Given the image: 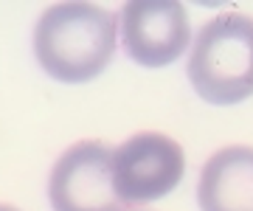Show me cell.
Returning <instances> with one entry per match:
<instances>
[{
	"instance_id": "obj_1",
	"label": "cell",
	"mask_w": 253,
	"mask_h": 211,
	"mask_svg": "<svg viewBox=\"0 0 253 211\" xmlns=\"http://www.w3.org/2000/svg\"><path fill=\"white\" fill-rule=\"evenodd\" d=\"M118 23L96 3H56L34 28V56L51 79L84 84L104 74L116 54Z\"/></svg>"
},
{
	"instance_id": "obj_2",
	"label": "cell",
	"mask_w": 253,
	"mask_h": 211,
	"mask_svg": "<svg viewBox=\"0 0 253 211\" xmlns=\"http://www.w3.org/2000/svg\"><path fill=\"white\" fill-rule=\"evenodd\" d=\"M189 82L203 101L231 107L253 96V17L228 11L197 31Z\"/></svg>"
},
{
	"instance_id": "obj_3",
	"label": "cell",
	"mask_w": 253,
	"mask_h": 211,
	"mask_svg": "<svg viewBox=\"0 0 253 211\" xmlns=\"http://www.w3.org/2000/svg\"><path fill=\"white\" fill-rule=\"evenodd\" d=\"M186 172V155L163 132H138L113 149V192L121 206H146L172 194Z\"/></svg>"
},
{
	"instance_id": "obj_4",
	"label": "cell",
	"mask_w": 253,
	"mask_h": 211,
	"mask_svg": "<svg viewBox=\"0 0 253 211\" xmlns=\"http://www.w3.org/2000/svg\"><path fill=\"white\" fill-rule=\"evenodd\" d=\"M54 211H124L113 192V149L101 141H79L56 158L48 177Z\"/></svg>"
},
{
	"instance_id": "obj_5",
	"label": "cell",
	"mask_w": 253,
	"mask_h": 211,
	"mask_svg": "<svg viewBox=\"0 0 253 211\" xmlns=\"http://www.w3.org/2000/svg\"><path fill=\"white\" fill-rule=\"evenodd\" d=\"M124 54L141 68H166L191 42V23L174 0H135L118 11Z\"/></svg>"
},
{
	"instance_id": "obj_6",
	"label": "cell",
	"mask_w": 253,
	"mask_h": 211,
	"mask_svg": "<svg viewBox=\"0 0 253 211\" xmlns=\"http://www.w3.org/2000/svg\"><path fill=\"white\" fill-rule=\"evenodd\" d=\"M200 211H253V147H225L206 161L197 183Z\"/></svg>"
},
{
	"instance_id": "obj_7",
	"label": "cell",
	"mask_w": 253,
	"mask_h": 211,
	"mask_svg": "<svg viewBox=\"0 0 253 211\" xmlns=\"http://www.w3.org/2000/svg\"><path fill=\"white\" fill-rule=\"evenodd\" d=\"M0 211H20V209H14V206H0Z\"/></svg>"
},
{
	"instance_id": "obj_8",
	"label": "cell",
	"mask_w": 253,
	"mask_h": 211,
	"mask_svg": "<svg viewBox=\"0 0 253 211\" xmlns=\"http://www.w3.org/2000/svg\"><path fill=\"white\" fill-rule=\"evenodd\" d=\"M135 211H138V209H135Z\"/></svg>"
}]
</instances>
